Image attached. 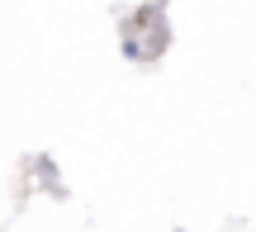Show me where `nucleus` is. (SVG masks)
Here are the masks:
<instances>
[]
</instances>
